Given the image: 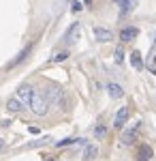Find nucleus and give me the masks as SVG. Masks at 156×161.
Masks as SVG:
<instances>
[{"label":"nucleus","mask_w":156,"mask_h":161,"mask_svg":"<svg viewBox=\"0 0 156 161\" xmlns=\"http://www.w3.org/2000/svg\"><path fill=\"white\" fill-rule=\"evenodd\" d=\"M113 2H122V0H113Z\"/></svg>","instance_id":"21"},{"label":"nucleus","mask_w":156,"mask_h":161,"mask_svg":"<svg viewBox=\"0 0 156 161\" xmlns=\"http://www.w3.org/2000/svg\"><path fill=\"white\" fill-rule=\"evenodd\" d=\"M122 60H124V52H122L120 47H118V50H116V62H118V64H120Z\"/></svg>","instance_id":"16"},{"label":"nucleus","mask_w":156,"mask_h":161,"mask_svg":"<svg viewBox=\"0 0 156 161\" xmlns=\"http://www.w3.org/2000/svg\"><path fill=\"white\" fill-rule=\"evenodd\" d=\"M137 35H139L137 28H124V30L120 32V39H122V41H131V39H135Z\"/></svg>","instance_id":"8"},{"label":"nucleus","mask_w":156,"mask_h":161,"mask_svg":"<svg viewBox=\"0 0 156 161\" xmlns=\"http://www.w3.org/2000/svg\"><path fill=\"white\" fill-rule=\"evenodd\" d=\"M126 120H128V108H120L118 114H116V118H113V127L122 129V127L126 125Z\"/></svg>","instance_id":"5"},{"label":"nucleus","mask_w":156,"mask_h":161,"mask_svg":"<svg viewBox=\"0 0 156 161\" xmlns=\"http://www.w3.org/2000/svg\"><path fill=\"white\" fill-rule=\"evenodd\" d=\"M94 37H96V41H103V43H107V41H111V39H113V35H111V30H107V28H101V26H96V28H94Z\"/></svg>","instance_id":"6"},{"label":"nucleus","mask_w":156,"mask_h":161,"mask_svg":"<svg viewBox=\"0 0 156 161\" xmlns=\"http://www.w3.org/2000/svg\"><path fill=\"white\" fill-rule=\"evenodd\" d=\"M64 58H69V52H60V54L54 58V62H60V60H64Z\"/></svg>","instance_id":"17"},{"label":"nucleus","mask_w":156,"mask_h":161,"mask_svg":"<svg viewBox=\"0 0 156 161\" xmlns=\"http://www.w3.org/2000/svg\"><path fill=\"white\" fill-rule=\"evenodd\" d=\"M43 95H45V99L49 101V105H51V103H58V105H62V101H64V95H62V90H60L58 86L45 88V90H43Z\"/></svg>","instance_id":"2"},{"label":"nucleus","mask_w":156,"mask_h":161,"mask_svg":"<svg viewBox=\"0 0 156 161\" xmlns=\"http://www.w3.org/2000/svg\"><path fill=\"white\" fill-rule=\"evenodd\" d=\"M120 4H122V15H124V13H128V11H133V9H135L137 0H122Z\"/></svg>","instance_id":"14"},{"label":"nucleus","mask_w":156,"mask_h":161,"mask_svg":"<svg viewBox=\"0 0 156 161\" xmlns=\"http://www.w3.org/2000/svg\"><path fill=\"white\" fill-rule=\"evenodd\" d=\"M137 157H139V161H150L152 159V148H150V146H141Z\"/></svg>","instance_id":"11"},{"label":"nucleus","mask_w":156,"mask_h":161,"mask_svg":"<svg viewBox=\"0 0 156 161\" xmlns=\"http://www.w3.org/2000/svg\"><path fill=\"white\" fill-rule=\"evenodd\" d=\"M107 90H109V97H113V99H120L124 95L122 86H118V84H107Z\"/></svg>","instance_id":"9"},{"label":"nucleus","mask_w":156,"mask_h":161,"mask_svg":"<svg viewBox=\"0 0 156 161\" xmlns=\"http://www.w3.org/2000/svg\"><path fill=\"white\" fill-rule=\"evenodd\" d=\"M7 110H9V112H22V110H24V103L17 99V97H11L9 103H7Z\"/></svg>","instance_id":"7"},{"label":"nucleus","mask_w":156,"mask_h":161,"mask_svg":"<svg viewBox=\"0 0 156 161\" xmlns=\"http://www.w3.org/2000/svg\"><path fill=\"white\" fill-rule=\"evenodd\" d=\"M94 133H96L98 137H103V136H105V127H103V125H98V127L94 129Z\"/></svg>","instance_id":"18"},{"label":"nucleus","mask_w":156,"mask_h":161,"mask_svg":"<svg viewBox=\"0 0 156 161\" xmlns=\"http://www.w3.org/2000/svg\"><path fill=\"white\" fill-rule=\"evenodd\" d=\"M73 11H75V13L81 11V2H73Z\"/></svg>","instance_id":"20"},{"label":"nucleus","mask_w":156,"mask_h":161,"mask_svg":"<svg viewBox=\"0 0 156 161\" xmlns=\"http://www.w3.org/2000/svg\"><path fill=\"white\" fill-rule=\"evenodd\" d=\"M131 62L135 69H143V62H141V54L139 52H133L131 54Z\"/></svg>","instance_id":"13"},{"label":"nucleus","mask_w":156,"mask_h":161,"mask_svg":"<svg viewBox=\"0 0 156 161\" xmlns=\"http://www.w3.org/2000/svg\"><path fill=\"white\" fill-rule=\"evenodd\" d=\"M30 110L34 112L36 116H45V114H47L49 101L45 99L43 92H36V90H34V97H32V101H30Z\"/></svg>","instance_id":"1"},{"label":"nucleus","mask_w":156,"mask_h":161,"mask_svg":"<svg viewBox=\"0 0 156 161\" xmlns=\"http://www.w3.org/2000/svg\"><path fill=\"white\" fill-rule=\"evenodd\" d=\"M86 2H90V0H86Z\"/></svg>","instance_id":"22"},{"label":"nucleus","mask_w":156,"mask_h":161,"mask_svg":"<svg viewBox=\"0 0 156 161\" xmlns=\"http://www.w3.org/2000/svg\"><path fill=\"white\" fill-rule=\"evenodd\" d=\"M94 157H96V146L94 144H88V146L84 148V159L90 161V159H94Z\"/></svg>","instance_id":"12"},{"label":"nucleus","mask_w":156,"mask_h":161,"mask_svg":"<svg viewBox=\"0 0 156 161\" xmlns=\"http://www.w3.org/2000/svg\"><path fill=\"white\" fill-rule=\"evenodd\" d=\"M79 32H81V26H79V24H73L71 28L66 30V35H64V43H69V45L75 43L77 37H79Z\"/></svg>","instance_id":"4"},{"label":"nucleus","mask_w":156,"mask_h":161,"mask_svg":"<svg viewBox=\"0 0 156 161\" xmlns=\"http://www.w3.org/2000/svg\"><path fill=\"white\" fill-rule=\"evenodd\" d=\"M0 146H2V142H0Z\"/></svg>","instance_id":"23"},{"label":"nucleus","mask_w":156,"mask_h":161,"mask_svg":"<svg viewBox=\"0 0 156 161\" xmlns=\"http://www.w3.org/2000/svg\"><path fill=\"white\" fill-rule=\"evenodd\" d=\"M28 52H30V50H24V52H22V54H19V56H17V58H15V60L11 62V67H13V64H17V62H22V60H24L26 56H28Z\"/></svg>","instance_id":"15"},{"label":"nucleus","mask_w":156,"mask_h":161,"mask_svg":"<svg viewBox=\"0 0 156 161\" xmlns=\"http://www.w3.org/2000/svg\"><path fill=\"white\" fill-rule=\"evenodd\" d=\"M135 137H137V125H135L133 129H128V131L122 136V142H124V144H133V142H135Z\"/></svg>","instance_id":"10"},{"label":"nucleus","mask_w":156,"mask_h":161,"mask_svg":"<svg viewBox=\"0 0 156 161\" xmlns=\"http://www.w3.org/2000/svg\"><path fill=\"white\" fill-rule=\"evenodd\" d=\"M73 142H75V140H62V142H58V146H69Z\"/></svg>","instance_id":"19"},{"label":"nucleus","mask_w":156,"mask_h":161,"mask_svg":"<svg viewBox=\"0 0 156 161\" xmlns=\"http://www.w3.org/2000/svg\"><path fill=\"white\" fill-rule=\"evenodd\" d=\"M32 97H34V88H32V86L24 84V86H19V88H17V99L22 101L24 105H30Z\"/></svg>","instance_id":"3"}]
</instances>
